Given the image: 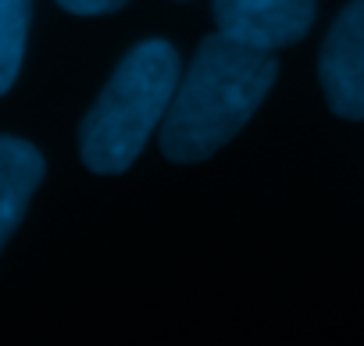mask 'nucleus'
<instances>
[{"instance_id": "obj_4", "label": "nucleus", "mask_w": 364, "mask_h": 346, "mask_svg": "<svg viewBox=\"0 0 364 346\" xmlns=\"http://www.w3.org/2000/svg\"><path fill=\"white\" fill-rule=\"evenodd\" d=\"M218 33L254 50L296 43L314 22V0H215Z\"/></svg>"}, {"instance_id": "obj_7", "label": "nucleus", "mask_w": 364, "mask_h": 346, "mask_svg": "<svg viewBox=\"0 0 364 346\" xmlns=\"http://www.w3.org/2000/svg\"><path fill=\"white\" fill-rule=\"evenodd\" d=\"M58 4L72 15H104V11H114L122 8L125 0H58Z\"/></svg>"}, {"instance_id": "obj_6", "label": "nucleus", "mask_w": 364, "mask_h": 346, "mask_svg": "<svg viewBox=\"0 0 364 346\" xmlns=\"http://www.w3.org/2000/svg\"><path fill=\"white\" fill-rule=\"evenodd\" d=\"M29 15H33V0H0V97L18 79L26 58Z\"/></svg>"}, {"instance_id": "obj_3", "label": "nucleus", "mask_w": 364, "mask_h": 346, "mask_svg": "<svg viewBox=\"0 0 364 346\" xmlns=\"http://www.w3.org/2000/svg\"><path fill=\"white\" fill-rule=\"evenodd\" d=\"M318 79L336 114L364 121V0H350L328 29Z\"/></svg>"}, {"instance_id": "obj_5", "label": "nucleus", "mask_w": 364, "mask_h": 346, "mask_svg": "<svg viewBox=\"0 0 364 346\" xmlns=\"http://www.w3.org/2000/svg\"><path fill=\"white\" fill-rule=\"evenodd\" d=\"M40 179H43L40 150L26 139L0 136V250L22 225Z\"/></svg>"}, {"instance_id": "obj_1", "label": "nucleus", "mask_w": 364, "mask_h": 346, "mask_svg": "<svg viewBox=\"0 0 364 346\" xmlns=\"http://www.w3.org/2000/svg\"><path fill=\"white\" fill-rule=\"evenodd\" d=\"M275 82V58L222 33L208 36L175 86L161 125V153L168 161H204L225 146L261 107Z\"/></svg>"}, {"instance_id": "obj_2", "label": "nucleus", "mask_w": 364, "mask_h": 346, "mask_svg": "<svg viewBox=\"0 0 364 346\" xmlns=\"http://www.w3.org/2000/svg\"><path fill=\"white\" fill-rule=\"evenodd\" d=\"M178 86V54L164 40L132 47L104 86L100 100L82 121L79 150L90 171L118 175L125 171L150 132L164 121Z\"/></svg>"}]
</instances>
